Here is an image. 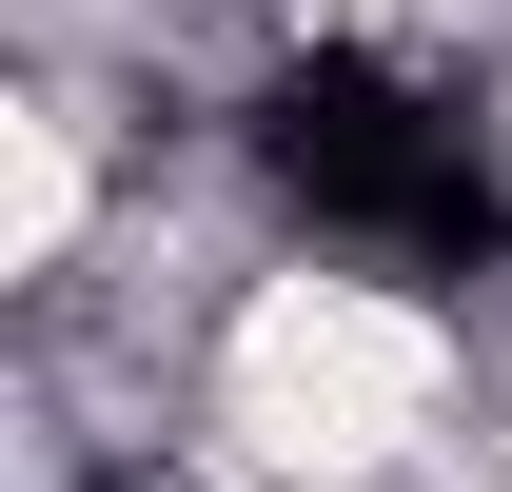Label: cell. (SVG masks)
Masks as SVG:
<instances>
[{
	"instance_id": "cell-1",
	"label": "cell",
	"mask_w": 512,
	"mask_h": 492,
	"mask_svg": "<svg viewBox=\"0 0 512 492\" xmlns=\"http://www.w3.org/2000/svg\"><path fill=\"white\" fill-rule=\"evenodd\" d=\"M493 414H512V374L453 296L276 237L178 374V473L197 492H434Z\"/></svg>"
}]
</instances>
